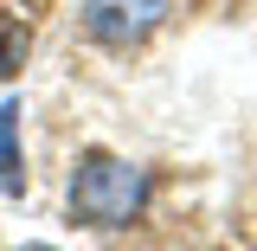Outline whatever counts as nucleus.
Returning a JSON list of instances; mask_svg holds the SVG:
<instances>
[{"instance_id": "1", "label": "nucleus", "mask_w": 257, "mask_h": 251, "mask_svg": "<svg viewBox=\"0 0 257 251\" xmlns=\"http://www.w3.org/2000/svg\"><path fill=\"white\" fill-rule=\"evenodd\" d=\"M148 206V174L122 155H90L77 161V181H71V213L84 225H128L135 213Z\"/></svg>"}, {"instance_id": "2", "label": "nucleus", "mask_w": 257, "mask_h": 251, "mask_svg": "<svg viewBox=\"0 0 257 251\" xmlns=\"http://www.w3.org/2000/svg\"><path fill=\"white\" fill-rule=\"evenodd\" d=\"M167 20V0H84V26L103 45H135Z\"/></svg>"}, {"instance_id": "3", "label": "nucleus", "mask_w": 257, "mask_h": 251, "mask_svg": "<svg viewBox=\"0 0 257 251\" xmlns=\"http://www.w3.org/2000/svg\"><path fill=\"white\" fill-rule=\"evenodd\" d=\"M0 193L20 200L26 193V161H20V103H0Z\"/></svg>"}, {"instance_id": "4", "label": "nucleus", "mask_w": 257, "mask_h": 251, "mask_svg": "<svg viewBox=\"0 0 257 251\" xmlns=\"http://www.w3.org/2000/svg\"><path fill=\"white\" fill-rule=\"evenodd\" d=\"M26 58H32V26L20 20V13H7V7H0V84H7Z\"/></svg>"}, {"instance_id": "5", "label": "nucleus", "mask_w": 257, "mask_h": 251, "mask_svg": "<svg viewBox=\"0 0 257 251\" xmlns=\"http://www.w3.org/2000/svg\"><path fill=\"white\" fill-rule=\"evenodd\" d=\"M26 251H52V245H26Z\"/></svg>"}]
</instances>
